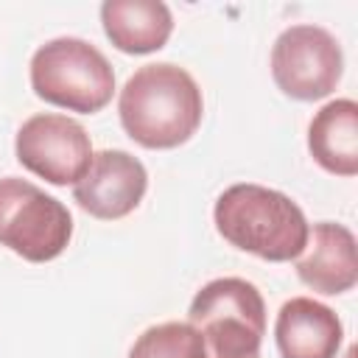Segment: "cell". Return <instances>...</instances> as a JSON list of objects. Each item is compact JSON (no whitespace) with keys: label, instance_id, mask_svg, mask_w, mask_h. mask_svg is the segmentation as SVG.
I'll use <instances>...</instances> for the list:
<instances>
[{"label":"cell","instance_id":"cell-1","mask_svg":"<svg viewBox=\"0 0 358 358\" xmlns=\"http://www.w3.org/2000/svg\"><path fill=\"white\" fill-rule=\"evenodd\" d=\"M117 115L137 145L168 151L196 134L204 117V98L185 67L157 62L129 76L117 98Z\"/></svg>","mask_w":358,"mask_h":358},{"label":"cell","instance_id":"cell-10","mask_svg":"<svg viewBox=\"0 0 358 358\" xmlns=\"http://www.w3.org/2000/svg\"><path fill=\"white\" fill-rule=\"evenodd\" d=\"M341 338L344 327L336 310L310 296L282 302L274 322V341L282 358H336Z\"/></svg>","mask_w":358,"mask_h":358},{"label":"cell","instance_id":"cell-13","mask_svg":"<svg viewBox=\"0 0 358 358\" xmlns=\"http://www.w3.org/2000/svg\"><path fill=\"white\" fill-rule=\"evenodd\" d=\"M201 338L190 322H162L137 336L129 358H201Z\"/></svg>","mask_w":358,"mask_h":358},{"label":"cell","instance_id":"cell-9","mask_svg":"<svg viewBox=\"0 0 358 358\" xmlns=\"http://www.w3.org/2000/svg\"><path fill=\"white\" fill-rule=\"evenodd\" d=\"M305 255L296 257V277L316 294H344L358 282L355 235L344 224L319 221L308 232Z\"/></svg>","mask_w":358,"mask_h":358},{"label":"cell","instance_id":"cell-2","mask_svg":"<svg viewBox=\"0 0 358 358\" xmlns=\"http://www.w3.org/2000/svg\"><path fill=\"white\" fill-rule=\"evenodd\" d=\"M213 221L227 243L268 263L296 260L310 232L305 213L291 196L255 182L227 187L215 199Z\"/></svg>","mask_w":358,"mask_h":358},{"label":"cell","instance_id":"cell-3","mask_svg":"<svg viewBox=\"0 0 358 358\" xmlns=\"http://www.w3.org/2000/svg\"><path fill=\"white\" fill-rule=\"evenodd\" d=\"M187 322L201 338V358H260L266 336V302L255 282L218 277L201 285Z\"/></svg>","mask_w":358,"mask_h":358},{"label":"cell","instance_id":"cell-5","mask_svg":"<svg viewBox=\"0 0 358 358\" xmlns=\"http://www.w3.org/2000/svg\"><path fill=\"white\" fill-rule=\"evenodd\" d=\"M73 238L70 210L42 187L20 176L0 179V246L22 260L48 263Z\"/></svg>","mask_w":358,"mask_h":358},{"label":"cell","instance_id":"cell-6","mask_svg":"<svg viewBox=\"0 0 358 358\" xmlns=\"http://www.w3.org/2000/svg\"><path fill=\"white\" fill-rule=\"evenodd\" d=\"M344 73L341 45L322 25H291L271 48V78L294 101L327 98Z\"/></svg>","mask_w":358,"mask_h":358},{"label":"cell","instance_id":"cell-8","mask_svg":"<svg viewBox=\"0 0 358 358\" xmlns=\"http://www.w3.org/2000/svg\"><path fill=\"white\" fill-rule=\"evenodd\" d=\"M145 165L120 148H103L92 154L90 168L73 185V199L84 213L101 221H117L134 213L145 196Z\"/></svg>","mask_w":358,"mask_h":358},{"label":"cell","instance_id":"cell-7","mask_svg":"<svg viewBox=\"0 0 358 358\" xmlns=\"http://www.w3.org/2000/svg\"><path fill=\"white\" fill-rule=\"evenodd\" d=\"M14 151L22 168L50 185H76L92 159V143L87 129L56 112L31 115L14 140Z\"/></svg>","mask_w":358,"mask_h":358},{"label":"cell","instance_id":"cell-12","mask_svg":"<svg viewBox=\"0 0 358 358\" xmlns=\"http://www.w3.org/2000/svg\"><path fill=\"white\" fill-rule=\"evenodd\" d=\"M308 151L327 173H358V103L352 98H336L313 115L308 126Z\"/></svg>","mask_w":358,"mask_h":358},{"label":"cell","instance_id":"cell-11","mask_svg":"<svg viewBox=\"0 0 358 358\" xmlns=\"http://www.w3.org/2000/svg\"><path fill=\"white\" fill-rule=\"evenodd\" d=\"M106 39L123 53H154L173 31L171 8L162 0H106L101 6Z\"/></svg>","mask_w":358,"mask_h":358},{"label":"cell","instance_id":"cell-4","mask_svg":"<svg viewBox=\"0 0 358 358\" xmlns=\"http://www.w3.org/2000/svg\"><path fill=\"white\" fill-rule=\"evenodd\" d=\"M31 90L45 103L95 115L112 101L115 70L87 39L59 36L39 45L31 56Z\"/></svg>","mask_w":358,"mask_h":358}]
</instances>
